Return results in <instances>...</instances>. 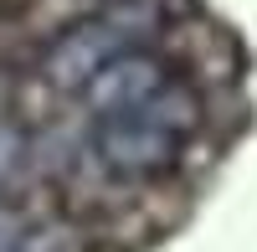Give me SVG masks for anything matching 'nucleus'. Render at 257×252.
I'll return each mask as SVG.
<instances>
[{
  "mask_svg": "<svg viewBox=\"0 0 257 252\" xmlns=\"http://www.w3.org/2000/svg\"><path fill=\"white\" fill-rule=\"evenodd\" d=\"M134 41H139V26L128 16H88V21H77V26H67L62 36H52L47 57H41V72H47L52 88L82 93L118 52L134 47Z\"/></svg>",
  "mask_w": 257,
  "mask_h": 252,
  "instance_id": "obj_1",
  "label": "nucleus"
},
{
  "mask_svg": "<svg viewBox=\"0 0 257 252\" xmlns=\"http://www.w3.org/2000/svg\"><path fill=\"white\" fill-rule=\"evenodd\" d=\"M93 155L103 160L108 175L123 180H155L165 170H175L180 160V134H170L165 123L144 113H108L93 129Z\"/></svg>",
  "mask_w": 257,
  "mask_h": 252,
  "instance_id": "obj_2",
  "label": "nucleus"
},
{
  "mask_svg": "<svg viewBox=\"0 0 257 252\" xmlns=\"http://www.w3.org/2000/svg\"><path fill=\"white\" fill-rule=\"evenodd\" d=\"M165 82H170V72H165L160 57L128 47V52H118L108 67L82 88V98H88V108H93L98 118H108V113H139Z\"/></svg>",
  "mask_w": 257,
  "mask_h": 252,
  "instance_id": "obj_3",
  "label": "nucleus"
},
{
  "mask_svg": "<svg viewBox=\"0 0 257 252\" xmlns=\"http://www.w3.org/2000/svg\"><path fill=\"white\" fill-rule=\"evenodd\" d=\"M139 113H144V118H155V123H165L170 134H180V139H185L190 129H196V118H201V98L190 93L185 82H165V88L149 98Z\"/></svg>",
  "mask_w": 257,
  "mask_h": 252,
  "instance_id": "obj_4",
  "label": "nucleus"
},
{
  "mask_svg": "<svg viewBox=\"0 0 257 252\" xmlns=\"http://www.w3.org/2000/svg\"><path fill=\"white\" fill-rule=\"evenodd\" d=\"M26 247H31V226H26V216H21L16 206L0 201V252H26Z\"/></svg>",
  "mask_w": 257,
  "mask_h": 252,
  "instance_id": "obj_5",
  "label": "nucleus"
},
{
  "mask_svg": "<svg viewBox=\"0 0 257 252\" xmlns=\"http://www.w3.org/2000/svg\"><path fill=\"white\" fill-rule=\"evenodd\" d=\"M21 160H26V139H21V129L0 123V185L16 175V165H21Z\"/></svg>",
  "mask_w": 257,
  "mask_h": 252,
  "instance_id": "obj_6",
  "label": "nucleus"
}]
</instances>
